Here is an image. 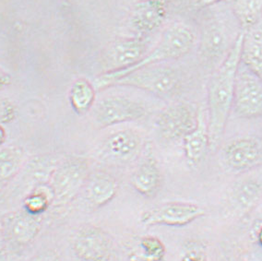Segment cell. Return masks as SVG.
<instances>
[{
	"instance_id": "cell-1",
	"label": "cell",
	"mask_w": 262,
	"mask_h": 261,
	"mask_svg": "<svg viewBox=\"0 0 262 261\" xmlns=\"http://www.w3.org/2000/svg\"><path fill=\"white\" fill-rule=\"evenodd\" d=\"M243 32L235 39L225 60L212 71L207 88V121L210 138V150L218 149L225 126L233 108L234 85L241 62Z\"/></svg>"
},
{
	"instance_id": "cell-2",
	"label": "cell",
	"mask_w": 262,
	"mask_h": 261,
	"mask_svg": "<svg viewBox=\"0 0 262 261\" xmlns=\"http://www.w3.org/2000/svg\"><path fill=\"white\" fill-rule=\"evenodd\" d=\"M196 36L191 29L186 24H173L164 30L157 46L148 53L136 65L126 70H119L109 73H102L96 77L94 86L96 90L109 88L117 79L134 70L147 66L162 64L166 61L177 60L187 56L195 46Z\"/></svg>"
},
{
	"instance_id": "cell-3",
	"label": "cell",
	"mask_w": 262,
	"mask_h": 261,
	"mask_svg": "<svg viewBox=\"0 0 262 261\" xmlns=\"http://www.w3.org/2000/svg\"><path fill=\"white\" fill-rule=\"evenodd\" d=\"M179 70L170 66L155 64L134 70L115 80L112 86H126L142 90L159 97H172L182 88Z\"/></svg>"
},
{
	"instance_id": "cell-4",
	"label": "cell",
	"mask_w": 262,
	"mask_h": 261,
	"mask_svg": "<svg viewBox=\"0 0 262 261\" xmlns=\"http://www.w3.org/2000/svg\"><path fill=\"white\" fill-rule=\"evenodd\" d=\"M90 172L89 162L83 157L71 156L59 162L49 181L53 204L64 206L73 201L80 194Z\"/></svg>"
},
{
	"instance_id": "cell-5",
	"label": "cell",
	"mask_w": 262,
	"mask_h": 261,
	"mask_svg": "<svg viewBox=\"0 0 262 261\" xmlns=\"http://www.w3.org/2000/svg\"><path fill=\"white\" fill-rule=\"evenodd\" d=\"M235 39L232 38L226 19L217 15L207 19L202 26L199 44V58L201 63L206 69L213 71L225 60Z\"/></svg>"
},
{
	"instance_id": "cell-6",
	"label": "cell",
	"mask_w": 262,
	"mask_h": 261,
	"mask_svg": "<svg viewBox=\"0 0 262 261\" xmlns=\"http://www.w3.org/2000/svg\"><path fill=\"white\" fill-rule=\"evenodd\" d=\"M146 143L139 131L119 129L106 136L95 150L96 157L103 163L126 165L141 157Z\"/></svg>"
},
{
	"instance_id": "cell-7",
	"label": "cell",
	"mask_w": 262,
	"mask_h": 261,
	"mask_svg": "<svg viewBox=\"0 0 262 261\" xmlns=\"http://www.w3.org/2000/svg\"><path fill=\"white\" fill-rule=\"evenodd\" d=\"M147 116V108L136 100L120 95L102 99L94 109L93 118L98 128H106L122 123L137 121Z\"/></svg>"
},
{
	"instance_id": "cell-8",
	"label": "cell",
	"mask_w": 262,
	"mask_h": 261,
	"mask_svg": "<svg viewBox=\"0 0 262 261\" xmlns=\"http://www.w3.org/2000/svg\"><path fill=\"white\" fill-rule=\"evenodd\" d=\"M200 108L187 102L172 103L156 118L155 126L159 135L168 141L182 140L191 132L199 121Z\"/></svg>"
},
{
	"instance_id": "cell-9",
	"label": "cell",
	"mask_w": 262,
	"mask_h": 261,
	"mask_svg": "<svg viewBox=\"0 0 262 261\" xmlns=\"http://www.w3.org/2000/svg\"><path fill=\"white\" fill-rule=\"evenodd\" d=\"M233 108L242 118L262 117V79L242 62L235 79Z\"/></svg>"
},
{
	"instance_id": "cell-10",
	"label": "cell",
	"mask_w": 262,
	"mask_h": 261,
	"mask_svg": "<svg viewBox=\"0 0 262 261\" xmlns=\"http://www.w3.org/2000/svg\"><path fill=\"white\" fill-rule=\"evenodd\" d=\"M72 250L81 261H111L114 243L111 235L95 225H84L76 232Z\"/></svg>"
},
{
	"instance_id": "cell-11",
	"label": "cell",
	"mask_w": 262,
	"mask_h": 261,
	"mask_svg": "<svg viewBox=\"0 0 262 261\" xmlns=\"http://www.w3.org/2000/svg\"><path fill=\"white\" fill-rule=\"evenodd\" d=\"M147 38L126 37L117 39L103 49L101 56L103 73L126 70L147 55Z\"/></svg>"
},
{
	"instance_id": "cell-12",
	"label": "cell",
	"mask_w": 262,
	"mask_h": 261,
	"mask_svg": "<svg viewBox=\"0 0 262 261\" xmlns=\"http://www.w3.org/2000/svg\"><path fill=\"white\" fill-rule=\"evenodd\" d=\"M205 215V210L194 203L172 201L150 208L141 213L140 222L145 226L165 225L181 227Z\"/></svg>"
},
{
	"instance_id": "cell-13",
	"label": "cell",
	"mask_w": 262,
	"mask_h": 261,
	"mask_svg": "<svg viewBox=\"0 0 262 261\" xmlns=\"http://www.w3.org/2000/svg\"><path fill=\"white\" fill-rule=\"evenodd\" d=\"M222 160L233 172H245L262 163V140L243 137L231 140L222 149Z\"/></svg>"
},
{
	"instance_id": "cell-14",
	"label": "cell",
	"mask_w": 262,
	"mask_h": 261,
	"mask_svg": "<svg viewBox=\"0 0 262 261\" xmlns=\"http://www.w3.org/2000/svg\"><path fill=\"white\" fill-rule=\"evenodd\" d=\"M166 15L164 0H141L132 7L128 25L135 36L147 38L161 28Z\"/></svg>"
},
{
	"instance_id": "cell-15",
	"label": "cell",
	"mask_w": 262,
	"mask_h": 261,
	"mask_svg": "<svg viewBox=\"0 0 262 261\" xmlns=\"http://www.w3.org/2000/svg\"><path fill=\"white\" fill-rule=\"evenodd\" d=\"M163 175L150 145L146 144L139 163L131 176V185L141 196L152 199L158 195Z\"/></svg>"
},
{
	"instance_id": "cell-16",
	"label": "cell",
	"mask_w": 262,
	"mask_h": 261,
	"mask_svg": "<svg viewBox=\"0 0 262 261\" xmlns=\"http://www.w3.org/2000/svg\"><path fill=\"white\" fill-rule=\"evenodd\" d=\"M42 216L32 214L23 210L4 218L8 245L10 244L15 247H25L31 245L42 228Z\"/></svg>"
},
{
	"instance_id": "cell-17",
	"label": "cell",
	"mask_w": 262,
	"mask_h": 261,
	"mask_svg": "<svg viewBox=\"0 0 262 261\" xmlns=\"http://www.w3.org/2000/svg\"><path fill=\"white\" fill-rule=\"evenodd\" d=\"M119 185L117 178L105 171L90 172L80 193L87 205L92 209H100L107 205L117 197Z\"/></svg>"
},
{
	"instance_id": "cell-18",
	"label": "cell",
	"mask_w": 262,
	"mask_h": 261,
	"mask_svg": "<svg viewBox=\"0 0 262 261\" xmlns=\"http://www.w3.org/2000/svg\"><path fill=\"white\" fill-rule=\"evenodd\" d=\"M183 149L186 161L190 167L198 166L210 150L207 112L203 108H200L196 127L183 139Z\"/></svg>"
},
{
	"instance_id": "cell-19",
	"label": "cell",
	"mask_w": 262,
	"mask_h": 261,
	"mask_svg": "<svg viewBox=\"0 0 262 261\" xmlns=\"http://www.w3.org/2000/svg\"><path fill=\"white\" fill-rule=\"evenodd\" d=\"M242 32L241 62L262 79V16Z\"/></svg>"
},
{
	"instance_id": "cell-20",
	"label": "cell",
	"mask_w": 262,
	"mask_h": 261,
	"mask_svg": "<svg viewBox=\"0 0 262 261\" xmlns=\"http://www.w3.org/2000/svg\"><path fill=\"white\" fill-rule=\"evenodd\" d=\"M261 199L262 183L254 178H247L237 183L230 196L232 205L242 213L254 209Z\"/></svg>"
},
{
	"instance_id": "cell-21",
	"label": "cell",
	"mask_w": 262,
	"mask_h": 261,
	"mask_svg": "<svg viewBox=\"0 0 262 261\" xmlns=\"http://www.w3.org/2000/svg\"><path fill=\"white\" fill-rule=\"evenodd\" d=\"M166 248L156 236L146 235L139 238L126 249L127 261H164Z\"/></svg>"
},
{
	"instance_id": "cell-22",
	"label": "cell",
	"mask_w": 262,
	"mask_h": 261,
	"mask_svg": "<svg viewBox=\"0 0 262 261\" xmlns=\"http://www.w3.org/2000/svg\"><path fill=\"white\" fill-rule=\"evenodd\" d=\"M96 89L94 84L85 79H77L71 85L69 98L75 112L82 115L94 106L96 98Z\"/></svg>"
},
{
	"instance_id": "cell-23",
	"label": "cell",
	"mask_w": 262,
	"mask_h": 261,
	"mask_svg": "<svg viewBox=\"0 0 262 261\" xmlns=\"http://www.w3.org/2000/svg\"><path fill=\"white\" fill-rule=\"evenodd\" d=\"M232 12L244 31L261 18L262 0H233Z\"/></svg>"
},
{
	"instance_id": "cell-24",
	"label": "cell",
	"mask_w": 262,
	"mask_h": 261,
	"mask_svg": "<svg viewBox=\"0 0 262 261\" xmlns=\"http://www.w3.org/2000/svg\"><path fill=\"white\" fill-rule=\"evenodd\" d=\"M54 202V193L49 183L33 187L24 199V210L32 214L42 215Z\"/></svg>"
},
{
	"instance_id": "cell-25",
	"label": "cell",
	"mask_w": 262,
	"mask_h": 261,
	"mask_svg": "<svg viewBox=\"0 0 262 261\" xmlns=\"http://www.w3.org/2000/svg\"><path fill=\"white\" fill-rule=\"evenodd\" d=\"M24 154L23 149L10 147L0 150V183L9 181L17 176L23 167Z\"/></svg>"
},
{
	"instance_id": "cell-26",
	"label": "cell",
	"mask_w": 262,
	"mask_h": 261,
	"mask_svg": "<svg viewBox=\"0 0 262 261\" xmlns=\"http://www.w3.org/2000/svg\"><path fill=\"white\" fill-rule=\"evenodd\" d=\"M16 109L8 99L0 96V126L14 120Z\"/></svg>"
},
{
	"instance_id": "cell-27",
	"label": "cell",
	"mask_w": 262,
	"mask_h": 261,
	"mask_svg": "<svg viewBox=\"0 0 262 261\" xmlns=\"http://www.w3.org/2000/svg\"><path fill=\"white\" fill-rule=\"evenodd\" d=\"M31 261H61L60 257L56 252L51 249H47L39 252L33 256Z\"/></svg>"
},
{
	"instance_id": "cell-28",
	"label": "cell",
	"mask_w": 262,
	"mask_h": 261,
	"mask_svg": "<svg viewBox=\"0 0 262 261\" xmlns=\"http://www.w3.org/2000/svg\"><path fill=\"white\" fill-rule=\"evenodd\" d=\"M7 247H8V241L6 236L4 218H0V261L5 258Z\"/></svg>"
},
{
	"instance_id": "cell-29",
	"label": "cell",
	"mask_w": 262,
	"mask_h": 261,
	"mask_svg": "<svg viewBox=\"0 0 262 261\" xmlns=\"http://www.w3.org/2000/svg\"><path fill=\"white\" fill-rule=\"evenodd\" d=\"M181 261H206L205 257L199 252H188L186 253L185 256H183Z\"/></svg>"
},
{
	"instance_id": "cell-30",
	"label": "cell",
	"mask_w": 262,
	"mask_h": 261,
	"mask_svg": "<svg viewBox=\"0 0 262 261\" xmlns=\"http://www.w3.org/2000/svg\"><path fill=\"white\" fill-rule=\"evenodd\" d=\"M10 81H11L10 75L8 74L4 70L0 69V89L8 86L9 84H10Z\"/></svg>"
},
{
	"instance_id": "cell-31",
	"label": "cell",
	"mask_w": 262,
	"mask_h": 261,
	"mask_svg": "<svg viewBox=\"0 0 262 261\" xmlns=\"http://www.w3.org/2000/svg\"><path fill=\"white\" fill-rule=\"evenodd\" d=\"M222 1L224 0H195V3L202 8H210L220 3Z\"/></svg>"
},
{
	"instance_id": "cell-32",
	"label": "cell",
	"mask_w": 262,
	"mask_h": 261,
	"mask_svg": "<svg viewBox=\"0 0 262 261\" xmlns=\"http://www.w3.org/2000/svg\"><path fill=\"white\" fill-rule=\"evenodd\" d=\"M6 137L7 135H6L5 129L2 127V126H0V145L5 142Z\"/></svg>"
},
{
	"instance_id": "cell-33",
	"label": "cell",
	"mask_w": 262,
	"mask_h": 261,
	"mask_svg": "<svg viewBox=\"0 0 262 261\" xmlns=\"http://www.w3.org/2000/svg\"><path fill=\"white\" fill-rule=\"evenodd\" d=\"M257 242L262 247V225L260 226V228L258 229V231H257Z\"/></svg>"
}]
</instances>
